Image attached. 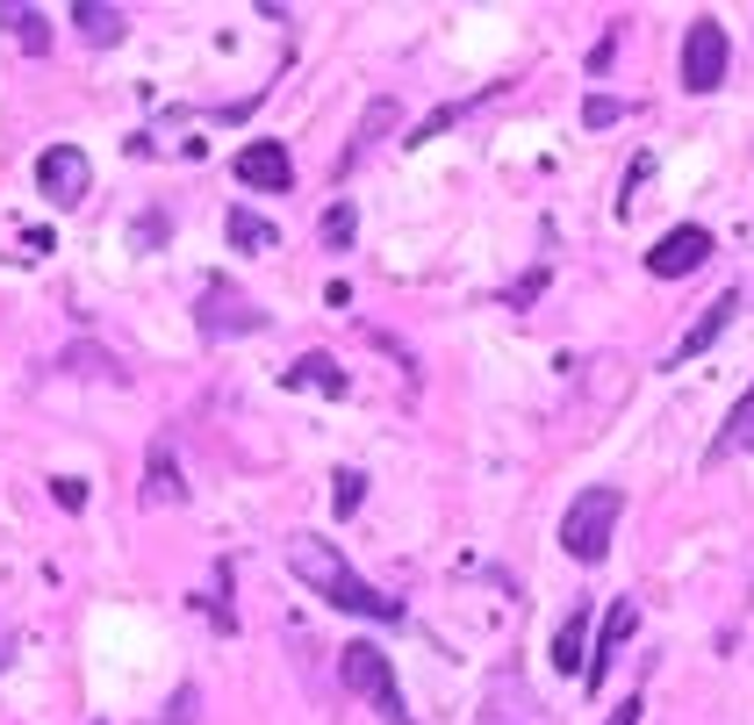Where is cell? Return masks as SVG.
<instances>
[{"mask_svg": "<svg viewBox=\"0 0 754 725\" xmlns=\"http://www.w3.org/2000/svg\"><path fill=\"white\" fill-rule=\"evenodd\" d=\"M338 683L353 690V697H367V704H374V712H381L388 725H417V718H410V704H403L396 661H388L374 640H353V646L338 654Z\"/></svg>", "mask_w": 754, "mask_h": 725, "instance_id": "3957f363", "label": "cell"}, {"mask_svg": "<svg viewBox=\"0 0 754 725\" xmlns=\"http://www.w3.org/2000/svg\"><path fill=\"white\" fill-rule=\"evenodd\" d=\"M733 452H754V388L741 396V410L726 417V431L712 438V467H719V460H733Z\"/></svg>", "mask_w": 754, "mask_h": 725, "instance_id": "9a60e30c", "label": "cell"}, {"mask_svg": "<svg viewBox=\"0 0 754 725\" xmlns=\"http://www.w3.org/2000/svg\"><path fill=\"white\" fill-rule=\"evenodd\" d=\"M353 231H359L353 202H330V208H324V245H330V252H345V245H353Z\"/></svg>", "mask_w": 754, "mask_h": 725, "instance_id": "d6986e66", "label": "cell"}, {"mask_svg": "<svg viewBox=\"0 0 754 725\" xmlns=\"http://www.w3.org/2000/svg\"><path fill=\"white\" fill-rule=\"evenodd\" d=\"M288 575L309 582L324 603H338V611H353V617H374V625H403V603L381 596L367 575H353V568H345V553L330 547V539H295V547H288Z\"/></svg>", "mask_w": 754, "mask_h": 725, "instance_id": "6da1fadb", "label": "cell"}, {"mask_svg": "<svg viewBox=\"0 0 754 725\" xmlns=\"http://www.w3.org/2000/svg\"><path fill=\"white\" fill-rule=\"evenodd\" d=\"M618 518H625V489H611V481L582 489L575 503H568V518H561V547H568V561L597 568L603 553H611V532H618Z\"/></svg>", "mask_w": 754, "mask_h": 725, "instance_id": "7a4b0ae2", "label": "cell"}, {"mask_svg": "<svg viewBox=\"0 0 754 725\" xmlns=\"http://www.w3.org/2000/svg\"><path fill=\"white\" fill-rule=\"evenodd\" d=\"M733 309H741V295H733V288H726V295H719V302H712V309H704V316H697V330H690V338H683V345H675V359H697V353H712V338H719V330H726V324H733Z\"/></svg>", "mask_w": 754, "mask_h": 725, "instance_id": "5bb4252c", "label": "cell"}, {"mask_svg": "<svg viewBox=\"0 0 754 725\" xmlns=\"http://www.w3.org/2000/svg\"><path fill=\"white\" fill-rule=\"evenodd\" d=\"M618 115H625V101H618V94H590V101H582V123H590V130H611Z\"/></svg>", "mask_w": 754, "mask_h": 725, "instance_id": "7402d4cb", "label": "cell"}, {"mask_svg": "<svg viewBox=\"0 0 754 725\" xmlns=\"http://www.w3.org/2000/svg\"><path fill=\"white\" fill-rule=\"evenodd\" d=\"M0 22H8L14 37L29 43V58H43V51H51V29H43V14H37V8H0Z\"/></svg>", "mask_w": 754, "mask_h": 725, "instance_id": "e0dca14e", "label": "cell"}, {"mask_svg": "<svg viewBox=\"0 0 754 725\" xmlns=\"http://www.w3.org/2000/svg\"><path fill=\"white\" fill-rule=\"evenodd\" d=\"M223 231H231L237 252H274V245H281V231H274L266 216H252V208H231V223H223Z\"/></svg>", "mask_w": 754, "mask_h": 725, "instance_id": "2e32d148", "label": "cell"}, {"mask_svg": "<svg viewBox=\"0 0 754 725\" xmlns=\"http://www.w3.org/2000/svg\"><path fill=\"white\" fill-rule=\"evenodd\" d=\"M51 496H58L65 510H80V503H86V481H80V474H51Z\"/></svg>", "mask_w": 754, "mask_h": 725, "instance_id": "603a6c76", "label": "cell"}, {"mask_svg": "<svg viewBox=\"0 0 754 725\" xmlns=\"http://www.w3.org/2000/svg\"><path fill=\"white\" fill-rule=\"evenodd\" d=\"M259 324H266V316L252 309L237 288H223V280H208V288H202V330H208V338H237V330H259Z\"/></svg>", "mask_w": 754, "mask_h": 725, "instance_id": "ba28073f", "label": "cell"}, {"mask_svg": "<svg viewBox=\"0 0 754 725\" xmlns=\"http://www.w3.org/2000/svg\"><path fill=\"white\" fill-rule=\"evenodd\" d=\"M632 625H640V603H632V596H618L611 611H603V632H597V646H590V668H582V690H597V683H603V668H611V654L632 640Z\"/></svg>", "mask_w": 754, "mask_h": 725, "instance_id": "9c48e42d", "label": "cell"}, {"mask_svg": "<svg viewBox=\"0 0 754 725\" xmlns=\"http://www.w3.org/2000/svg\"><path fill=\"white\" fill-rule=\"evenodd\" d=\"M726 58H733L726 22H719V14H697L690 37H683V86L690 94H719V86H726Z\"/></svg>", "mask_w": 754, "mask_h": 725, "instance_id": "277c9868", "label": "cell"}, {"mask_svg": "<svg viewBox=\"0 0 754 725\" xmlns=\"http://www.w3.org/2000/svg\"><path fill=\"white\" fill-rule=\"evenodd\" d=\"M553 668H561V675L590 668V603H575V617L561 625V640H553Z\"/></svg>", "mask_w": 754, "mask_h": 725, "instance_id": "8fae6325", "label": "cell"}, {"mask_svg": "<svg viewBox=\"0 0 754 725\" xmlns=\"http://www.w3.org/2000/svg\"><path fill=\"white\" fill-rule=\"evenodd\" d=\"M632 718H640V697H632V704H618V712L603 718V725H632Z\"/></svg>", "mask_w": 754, "mask_h": 725, "instance_id": "cb8c5ba5", "label": "cell"}, {"mask_svg": "<svg viewBox=\"0 0 754 725\" xmlns=\"http://www.w3.org/2000/svg\"><path fill=\"white\" fill-rule=\"evenodd\" d=\"M704 259H712V231H697V223H675V231L661 237L654 252H646V274H654V280H683V274H697Z\"/></svg>", "mask_w": 754, "mask_h": 725, "instance_id": "8992f818", "label": "cell"}, {"mask_svg": "<svg viewBox=\"0 0 754 725\" xmlns=\"http://www.w3.org/2000/svg\"><path fill=\"white\" fill-rule=\"evenodd\" d=\"M72 22H80V37H86V43H123L130 14H123V8H109V0H80V8H72Z\"/></svg>", "mask_w": 754, "mask_h": 725, "instance_id": "4fadbf2b", "label": "cell"}, {"mask_svg": "<svg viewBox=\"0 0 754 725\" xmlns=\"http://www.w3.org/2000/svg\"><path fill=\"white\" fill-rule=\"evenodd\" d=\"M237 180H245V187H259V194H288V187H295V159H288V144L252 137L245 151H237Z\"/></svg>", "mask_w": 754, "mask_h": 725, "instance_id": "52a82bcc", "label": "cell"}, {"mask_svg": "<svg viewBox=\"0 0 754 725\" xmlns=\"http://www.w3.org/2000/svg\"><path fill=\"white\" fill-rule=\"evenodd\" d=\"M281 381H288V388H324V396H345V367L330 353H302Z\"/></svg>", "mask_w": 754, "mask_h": 725, "instance_id": "7c38bea8", "label": "cell"}, {"mask_svg": "<svg viewBox=\"0 0 754 725\" xmlns=\"http://www.w3.org/2000/svg\"><path fill=\"white\" fill-rule=\"evenodd\" d=\"M388 123H396V101H374V109H367V123H359V144L353 151H345V165H359V151H367L374 137H381V130Z\"/></svg>", "mask_w": 754, "mask_h": 725, "instance_id": "ffe728a7", "label": "cell"}, {"mask_svg": "<svg viewBox=\"0 0 754 725\" xmlns=\"http://www.w3.org/2000/svg\"><path fill=\"white\" fill-rule=\"evenodd\" d=\"M194 718H202V690L180 683V690H173V704L159 712V725H194Z\"/></svg>", "mask_w": 754, "mask_h": 725, "instance_id": "44dd1931", "label": "cell"}, {"mask_svg": "<svg viewBox=\"0 0 754 725\" xmlns=\"http://www.w3.org/2000/svg\"><path fill=\"white\" fill-rule=\"evenodd\" d=\"M144 503H187V481H180L173 438H151V467H144Z\"/></svg>", "mask_w": 754, "mask_h": 725, "instance_id": "30bf717a", "label": "cell"}, {"mask_svg": "<svg viewBox=\"0 0 754 725\" xmlns=\"http://www.w3.org/2000/svg\"><path fill=\"white\" fill-rule=\"evenodd\" d=\"M338 481V489H330V510H338V518H353L359 503H367V474H359V467H345V474H330Z\"/></svg>", "mask_w": 754, "mask_h": 725, "instance_id": "ac0fdd59", "label": "cell"}, {"mask_svg": "<svg viewBox=\"0 0 754 725\" xmlns=\"http://www.w3.org/2000/svg\"><path fill=\"white\" fill-rule=\"evenodd\" d=\"M86 180H94V165H86L80 144H51L37 159V187H43V202H51V208H80L86 202Z\"/></svg>", "mask_w": 754, "mask_h": 725, "instance_id": "5b68a950", "label": "cell"}]
</instances>
